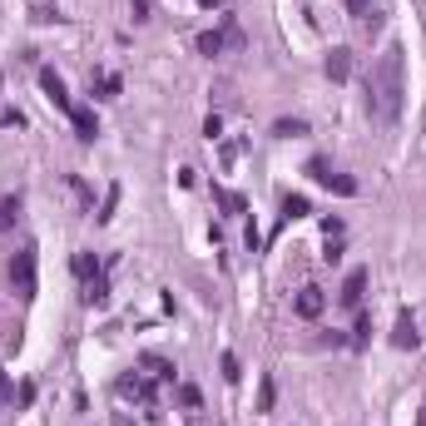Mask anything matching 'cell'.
<instances>
[{
	"label": "cell",
	"mask_w": 426,
	"mask_h": 426,
	"mask_svg": "<svg viewBox=\"0 0 426 426\" xmlns=\"http://www.w3.org/2000/svg\"><path fill=\"white\" fill-rule=\"evenodd\" d=\"M218 134H223V119L209 114V119H204V139H218Z\"/></svg>",
	"instance_id": "cell-25"
},
{
	"label": "cell",
	"mask_w": 426,
	"mask_h": 426,
	"mask_svg": "<svg viewBox=\"0 0 426 426\" xmlns=\"http://www.w3.org/2000/svg\"><path fill=\"white\" fill-rule=\"evenodd\" d=\"M308 213H313V199H308V194H288V199H283V223L308 218Z\"/></svg>",
	"instance_id": "cell-13"
},
{
	"label": "cell",
	"mask_w": 426,
	"mask_h": 426,
	"mask_svg": "<svg viewBox=\"0 0 426 426\" xmlns=\"http://www.w3.org/2000/svg\"><path fill=\"white\" fill-rule=\"evenodd\" d=\"M402 100H407V50L392 40L377 55L372 75H367V114L377 124H397L402 119Z\"/></svg>",
	"instance_id": "cell-1"
},
{
	"label": "cell",
	"mask_w": 426,
	"mask_h": 426,
	"mask_svg": "<svg viewBox=\"0 0 426 426\" xmlns=\"http://www.w3.org/2000/svg\"><path fill=\"white\" fill-rule=\"evenodd\" d=\"M70 194H75L80 213H95V194H90V184H85V179H75V174H70Z\"/></svg>",
	"instance_id": "cell-16"
},
{
	"label": "cell",
	"mask_w": 426,
	"mask_h": 426,
	"mask_svg": "<svg viewBox=\"0 0 426 426\" xmlns=\"http://www.w3.org/2000/svg\"><path fill=\"white\" fill-rule=\"evenodd\" d=\"M129 10H134V20H149V0H129Z\"/></svg>",
	"instance_id": "cell-27"
},
{
	"label": "cell",
	"mask_w": 426,
	"mask_h": 426,
	"mask_svg": "<svg viewBox=\"0 0 426 426\" xmlns=\"http://www.w3.org/2000/svg\"><path fill=\"white\" fill-rule=\"evenodd\" d=\"M80 298H85V308H105L109 303V273L85 278V283H80Z\"/></svg>",
	"instance_id": "cell-10"
},
{
	"label": "cell",
	"mask_w": 426,
	"mask_h": 426,
	"mask_svg": "<svg viewBox=\"0 0 426 426\" xmlns=\"http://www.w3.org/2000/svg\"><path fill=\"white\" fill-rule=\"evenodd\" d=\"M322 308H327V293H322V288H313V283H308V288H298V298H293V313H298L303 322H318Z\"/></svg>",
	"instance_id": "cell-5"
},
{
	"label": "cell",
	"mask_w": 426,
	"mask_h": 426,
	"mask_svg": "<svg viewBox=\"0 0 426 426\" xmlns=\"http://www.w3.org/2000/svg\"><path fill=\"white\" fill-rule=\"evenodd\" d=\"M95 273H105V263H100L95 253H75V278L85 283V278H95Z\"/></svg>",
	"instance_id": "cell-15"
},
{
	"label": "cell",
	"mask_w": 426,
	"mask_h": 426,
	"mask_svg": "<svg viewBox=\"0 0 426 426\" xmlns=\"http://www.w3.org/2000/svg\"><path fill=\"white\" fill-rule=\"evenodd\" d=\"M10 223H20V194H5V199H0V233H5Z\"/></svg>",
	"instance_id": "cell-17"
},
{
	"label": "cell",
	"mask_w": 426,
	"mask_h": 426,
	"mask_svg": "<svg viewBox=\"0 0 426 426\" xmlns=\"http://www.w3.org/2000/svg\"><path fill=\"white\" fill-rule=\"evenodd\" d=\"M10 288H15L20 303H35V288H40V278H35V243H25L10 258Z\"/></svg>",
	"instance_id": "cell-2"
},
{
	"label": "cell",
	"mask_w": 426,
	"mask_h": 426,
	"mask_svg": "<svg viewBox=\"0 0 426 426\" xmlns=\"http://www.w3.org/2000/svg\"><path fill=\"white\" fill-rule=\"evenodd\" d=\"M114 392H119V402H139V407H154V387H149V377H139V372H124V377L114 382Z\"/></svg>",
	"instance_id": "cell-4"
},
{
	"label": "cell",
	"mask_w": 426,
	"mask_h": 426,
	"mask_svg": "<svg viewBox=\"0 0 426 426\" xmlns=\"http://www.w3.org/2000/svg\"><path fill=\"white\" fill-rule=\"evenodd\" d=\"M327 80H332V85H347V80H352V50H347V45H332V50H327Z\"/></svg>",
	"instance_id": "cell-8"
},
{
	"label": "cell",
	"mask_w": 426,
	"mask_h": 426,
	"mask_svg": "<svg viewBox=\"0 0 426 426\" xmlns=\"http://www.w3.org/2000/svg\"><path fill=\"white\" fill-rule=\"evenodd\" d=\"M70 124H75L80 144H95V134H100V119H95V109H90V105H75V109H70Z\"/></svg>",
	"instance_id": "cell-9"
},
{
	"label": "cell",
	"mask_w": 426,
	"mask_h": 426,
	"mask_svg": "<svg viewBox=\"0 0 426 426\" xmlns=\"http://www.w3.org/2000/svg\"><path fill=\"white\" fill-rule=\"evenodd\" d=\"M218 367H223V382H238V377H243V372H238V357H233V352H223V362H218Z\"/></svg>",
	"instance_id": "cell-23"
},
{
	"label": "cell",
	"mask_w": 426,
	"mask_h": 426,
	"mask_svg": "<svg viewBox=\"0 0 426 426\" xmlns=\"http://www.w3.org/2000/svg\"><path fill=\"white\" fill-rule=\"evenodd\" d=\"M308 174L318 179L322 189H332V194H342V199H352V194H357V179H347V174H337V169H332V159H308Z\"/></svg>",
	"instance_id": "cell-3"
},
{
	"label": "cell",
	"mask_w": 426,
	"mask_h": 426,
	"mask_svg": "<svg viewBox=\"0 0 426 426\" xmlns=\"http://www.w3.org/2000/svg\"><path fill=\"white\" fill-rule=\"evenodd\" d=\"M308 134V119H278L273 124V139H303Z\"/></svg>",
	"instance_id": "cell-14"
},
{
	"label": "cell",
	"mask_w": 426,
	"mask_h": 426,
	"mask_svg": "<svg viewBox=\"0 0 426 426\" xmlns=\"http://www.w3.org/2000/svg\"><path fill=\"white\" fill-rule=\"evenodd\" d=\"M367 337H372V318H367V313H362V308H357V332H352V342H357V347H362V342H367Z\"/></svg>",
	"instance_id": "cell-22"
},
{
	"label": "cell",
	"mask_w": 426,
	"mask_h": 426,
	"mask_svg": "<svg viewBox=\"0 0 426 426\" xmlns=\"http://www.w3.org/2000/svg\"><path fill=\"white\" fill-rule=\"evenodd\" d=\"M0 124H5V129H20V124H25V114H15V109H5V114H0Z\"/></svg>",
	"instance_id": "cell-26"
},
{
	"label": "cell",
	"mask_w": 426,
	"mask_h": 426,
	"mask_svg": "<svg viewBox=\"0 0 426 426\" xmlns=\"http://www.w3.org/2000/svg\"><path fill=\"white\" fill-rule=\"evenodd\" d=\"M40 90H45V100L60 109V114H70L75 109V100H70V90H65V80L55 75V70H40Z\"/></svg>",
	"instance_id": "cell-7"
},
{
	"label": "cell",
	"mask_w": 426,
	"mask_h": 426,
	"mask_svg": "<svg viewBox=\"0 0 426 426\" xmlns=\"http://www.w3.org/2000/svg\"><path fill=\"white\" fill-rule=\"evenodd\" d=\"M139 367H144L149 377H159V382H174V362H169V357H159V352L139 357Z\"/></svg>",
	"instance_id": "cell-12"
},
{
	"label": "cell",
	"mask_w": 426,
	"mask_h": 426,
	"mask_svg": "<svg viewBox=\"0 0 426 426\" xmlns=\"http://www.w3.org/2000/svg\"><path fill=\"white\" fill-rule=\"evenodd\" d=\"M392 342H397L402 352H412V347L422 342V332H417V322H412V313H397V332H392Z\"/></svg>",
	"instance_id": "cell-11"
},
{
	"label": "cell",
	"mask_w": 426,
	"mask_h": 426,
	"mask_svg": "<svg viewBox=\"0 0 426 426\" xmlns=\"http://www.w3.org/2000/svg\"><path fill=\"white\" fill-rule=\"evenodd\" d=\"M5 407H10V387H5V372H0V417H5Z\"/></svg>",
	"instance_id": "cell-28"
},
{
	"label": "cell",
	"mask_w": 426,
	"mask_h": 426,
	"mask_svg": "<svg viewBox=\"0 0 426 426\" xmlns=\"http://www.w3.org/2000/svg\"><path fill=\"white\" fill-rule=\"evenodd\" d=\"M213 199H218V209H223V213H248V199H243V194H228V189H213Z\"/></svg>",
	"instance_id": "cell-18"
},
{
	"label": "cell",
	"mask_w": 426,
	"mask_h": 426,
	"mask_svg": "<svg viewBox=\"0 0 426 426\" xmlns=\"http://www.w3.org/2000/svg\"><path fill=\"white\" fill-rule=\"evenodd\" d=\"M90 85L100 90V100H114V95H119V75H105V70H100V75H90Z\"/></svg>",
	"instance_id": "cell-19"
},
{
	"label": "cell",
	"mask_w": 426,
	"mask_h": 426,
	"mask_svg": "<svg viewBox=\"0 0 426 426\" xmlns=\"http://www.w3.org/2000/svg\"><path fill=\"white\" fill-rule=\"evenodd\" d=\"M417 426H426V412H422V422H417Z\"/></svg>",
	"instance_id": "cell-29"
},
{
	"label": "cell",
	"mask_w": 426,
	"mask_h": 426,
	"mask_svg": "<svg viewBox=\"0 0 426 426\" xmlns=\"http://www.w3.org/2000/svg\"><path fill=\"white\" fill-rule=\"evenodd\" d=\"M362 298H367V268H352V273L342 278V293H337V303L357 313V308H362Z\"/></svg>",
	"instance_id": "cell-6"
},
{
	"label": "cell",
	"mask_w": 426,
	"mask_h": 426,
	"mask_svg": "<svg viewBox=\"0 0 426 426\" xmlns=\"http://www.w3.org/2000/svg\"><path fill=\"white\" fill-rule=\"evenodd\" d=\"M179 402H184L189 412H199V402H204V397H199V387H179Z\"/></svg>",
	"instance_id": "cell-24"
},
{
	"label": "cell",
	"mask_w": 426,
	"mask_h": 426,
	"mask_svg": "<svg viewBox=\"0 0 426 426\" xmlns=\"http://www.w3.org/2000/svg\"><path fill=\"white\" fill-rule=\"evenodd\" d=\"M114 209H119V184H109V194H105V204H100V213H95V218H100V223H109V218H114Z\"/></svg>",
	"instance_id": "cell-21"
},
{
	"label": "cell",
	"mask_w": 426,
	"mask_h": 426,
	"mask_svg": "<svg viewBox=\"0 0 426 426\" xmlns=\"http://www.w3.org/2000/svg\"><path fill=\"white\" fill-rule=\"evenodd\" d=\"M273 402H278V382L263 377V387H258V412H273Z\"/></svg>",
	"instance_id": "cell-20"
}]
</instances>
